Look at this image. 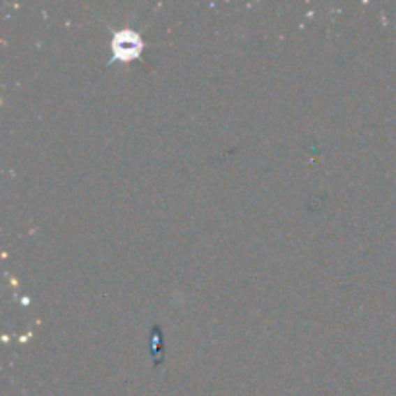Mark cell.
Listing matches in <instances>:
<instances>
[{
	"instance_id": "cell-1",
	"label": "cell",
	"mask_w": 396,
	"mask_h": 396,
	"mask_svg": "<svg viewBox=\"0 0 396 396\" xmlns=\"http://www.w3.org/2000/svg\"><path fill=\"white\" fill-rule=\"evenodd\" d=\"M115 52L116 57L124 58V60H130V58L138 57L141 52V39L138 35L130 34V31H124V34L116 35Z\"/></svg>"
}]
</instances>
